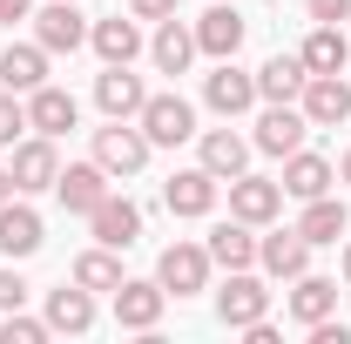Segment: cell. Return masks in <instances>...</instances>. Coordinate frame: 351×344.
<instances>
[{"instance_id": "cell-1", "label": "cell", "mask_w": 351, "mask_h": 344, "mask_svg": "<svg viewBox=\"0 0 351 344\" xmlns=\"http://www.w3.org/2000/svg\"><path fill=\"white\" fill-rule=\"evenodd\" d=\"M270 304H277V291H270L263 270H230L217 291V324L223 331H250L257 317H270Z\"/></svg>"}, {"instance_id": "cell-2", "label": "cell", "mask_w": 351, "mask_h": 344, "mask_svg": "<svg viewBox=\"0 0 351 344\" xmlns=\"http://www.w3.org/2000/svg\"><path fill=\"white\" fill-rule=\"evenodd\" d=\"M7 175H14V189L21 196H47L54 182H61V149H54V135H21L14 149H7Z\"/></svg>"}, {"instance_id": "cell-3", "label": "cell", "mask_w": 351, "mask_h": 344, "mask_svg": "<svg viewBox=\"0 0 351 344\" xmlns=\"http://www.w3.org/2000/svg\"><path fill=\"white\" fill-rule=\"evenodd\" d=\"M88 156H95L101 169L122 182V175H142V169H149V156H156V149H149L142 122H101V129H95V142H88Z\"/></svg>"}, {"instance_id": "cell-4", "label": "cell", "mask_w": 351, "mask_h": 344, "mask_svg": "<svg viewBox=\"0 0 351 344\" xmlns=\"http://www.w3.org/2000/svg\"><path fill=\"white\" fill-rule=\"evenodd\" d=\"M142 135H149V149H182V142H196V101H182V95H149L142 101Z\"/></svg>"}, {"instance_id": "cell-5", "label": "cell", "mask_w": 351, "mask_h": 344, "mask_svg": "<svg viewBox=\"0 0 351 344\" xmlns=\"http://www.w3.org/2000/svg\"><path fill=\"white\" fill-rule=\"evenodd\" d=\"M210 270H217V263H210V250H203V243L176 236L169 250L156 257V284H162L169 297H196V291H210Z\"/></svg>"}, {"instance_id": "cell-6", "label": "cell", "mask_w": 351, "mask_h": 344, "mask_svg": "<svg viewBox=\"0 0 351 344\" xmlns=\"http://www.w3.org/2000/svg\"><path fill=\"white\" fill-rule=\"evenodd\" d=\"M142 101H149V82L129 75V61H101V75H95V108H101V122H135Z\"/></svg>"}, {"instance_id": "cell-7", "label": "cell", "mask_w": 351, "mask_h": 344, "mask_svg": "<svg viewBox=\"0 0 351 344\" xmlns=\"http://www.w3.org/2000/svg\"><path fill=\"white\" fill-rule=\"evenodd\" d=\"M189 27H196V54H203V61H237V47H243V34H250V21H243L230 0H210Z\"/></svg>"}, {"instance_id": "cell-8", "label": "cell", "mask_w": 351, "mask_h": 344, "mask_svg": "<svg viewBox=\"0 0 351 344\" xmlns=\"http://www.w3.org/2000/svg\"><path fill=\"white\" fill-rule=\"evenodd\" d=\"M223 189H230V216H243V223H257V230H270V223L284 216V182H277V175L243 169V175H230Z\"/></svg>"}, {"instance_id": "cell-9", "label": "cell", "mask_w": 351, "mask_h": 344, "mask_svg": "<svg viewBox=\"0 0 351 344\" xmlns=\"http://www.w3.org/2000/svg\"><path fill=\"white\" fill-rule=\"evenodd\" d=\"M217 196H223V182L203 162L196 169H176L169 182H162V210L182 216V223H203V216H217Z\"/></svg>"}, {"instance_id": "cell-10", "label": "cell", "mask_w": 351, "mask_h": 344, "mask_svg": "<svg viewBox=\"0 0 351 344\" xmlns=\"http://www.w3.org/2000/svg\"><path fill=\"white\" fill-rule=\"evenodd\" d=\"M304 135H311V122H304V108H298V101H263L250 149H257V156H277V162H284L291 149H304Z\"/></svg>"}, {"instance_id": "cell-11", "label": "cell", "mask_w": 351, "mask_h": 344, "mask_svg": "<svg viewBox=\"0 0 351 344\" xmlns=\"http://www.w3.org/2000/svg\"><path fill=\"white\" fill-rule=\"evenodd\" d=\"M203 108H210V115H223V122L250 115V108H257V75H243L237 61H217V68L203 75Z\"/></svg>"}, {"instance_id": "cell-12", "label": "cell", "mask_w": 351, "mask_h": 344, "mask_svg": "<svg viewBox=\"0 0 351 344\" xmlns=\"http://www.w3.org/2000/svg\"><path fill=\"white\" fill-rule=\"evenodd\" d=\"M162 310H169V291H162L156 277H122V284H115V324H122V331H142V338H149V331L162 324Z\"/></svg>"}, {"instance_id": "cell-13", "label": "cell", "mask_w": 351, "mask_h": 344, "mask_svg": "<svg viewBox=\"0 0 351 344\" xmlns=\"http://www.w3.org/2000/svg\"><path fill=\"white\" fill-rule=\"evenodd\" d=\"M34 41H41L47 54H75V47H88L82 0H41V7H34Z\"/></svg>"}, {"instance_id": "cell-14", "label": "cell", "mask_w": 351, "mask_h": 344, "mask_svg": "<svg viewBox=\"0 0 351 344\" xmlns=\"http://www.w3.org/2000/svg\"><path fill=\"white\" fill-rule=\"evenodd\" d=\"M88 236H95V243H108V250H129V243H142V203L108 189V196L88 210Z\"/></svg>"}, {"instance_id": "cell-15", "label": "cell", "mask_w": 351, "mask_h": 344, "mask_svg": "<svg viewBox=\"0 0 351 344\" xmlns=\"http://www.w3.org/2000/svg\"><path fill=\"white\" fill-rule=\"evenodd\" d=\"M41 243H47L41 210H34L27 196H7V203H0V257H7V263H21V257H34Z\"/></svg>"}, {"instance_id": "cell-16", "label": "cell", "mask_w": 351, "mask_h": 344, "mask_svg": "<svg viewBox=\"0 0 351 344\" xmlns=\"http://www.w3.org/2000/svg\"><path fill=\"white\" fill-rule=\"evenodd\" d=\"M203 250H210L217 270H257V223H243V216H217L210 236H203Z\"/></svg>"}, {"instance_id": "cell-17", "label": "cell", "mask_w": 351, "mask_h": 344, "mask_svg": "<svg viewBox=\"0 0 351 344\" xmlns=\"http://www.w3.org/2000/svg\"><path fill=\"white\" fill-rule=\"evenodd\" d=\"M257 270L270 277V284H291V277L311 270V243L298 236V223H291V230L270 223V236H257Z\"/></svg>"}, {"instance_id": "cell-18", "label": "cell", "mask_w": 351, "mask_h": 344, "mask_svg": "<svg viewBox=\"0 0 351 344\" xmlns=\"http://www.w3.org/2000/svg\"><path fill=\"white\" fill-rule=\"evenodd\" d=\"M250 156H257V149H250V135H237L230 122H223V129H196V162L217 175V182L243 175V169H250Z\"/></svg>"}, {"instance_id": "cell-19", "label": "cell", "mask_w": 351, "mask_h": 344, "mask_svg": "<svg viewBox=\"0 0 351 344\" xmlns=\"http://www.w3.org/2000/svg\"><path fill=\"white\" fill-rule=\"evenodd\" d=\"M298 108H304L311 129H345L351 122V82L345 75H311L304 95H298Z\"/></svg>"}, {"instance_id": "cell-20", "label": "cell", "mask_w": 351, "mask_h": 344, "mask_svg": "<svg viewBox=\"0 0 351 344\" xmlns=\"http://www.w3.org/2000/svg\"><path fill=\"white\" fill-rule=\"evenodd\" d=\"M277 182H284V196H291V203H311V196H331L338 162H331V156H317V149H291Z\"/></svg>"}, {"instance_id": "cell-21", "label": "cell", "mask_w": 351, "mask_h": 344, "mask_svg": "<svg viewBox=\"0 0 351 344\" xmlns=\"http://www.w3.org/2000/svg\"><path fill=\"white\" fill-rule=\"evenodd\" d=\"M108 189H115V175L101 169L95 156H88V162H61V182H54V196H61V210H68V216H88Z\"/></svg>"}, {"instance_id": "cell-22", "label": "cell", "mask_w": 351, "mask_h": 344, "mask_svg": "<svg viewBox=\"0 0 351 344\" xmlns=\"http://www.w3.org/2000/svg\"><path fill=\"white\" fill-rule=\"evenodd\" d=\"M149 61H156V75H189L196 68V27L169 14V21H156V34H149Z\"/></svg>"}, {"instance_id": "cell-23", "label": "cell", "mask_w": 351, "mask_h": 344, "mask_svg": "<svg viewBox=\"0 0 351 344\" xmlns=\"http://www.w3.org/2000/svg\"><path fill=\"white\" fill-rule=\"evenodd\" d=\"M88 47H95L101 61H129V68H135V54H149L142 21H135L129 7H122V14H108V21H88Z\"/></svg>"}, {"instance_id": "cell-24", "label": "cell", "mask_w": 351, "mask_h": 344, "mask_svg": "<svg viewBox=\"0 0 351 344\" xmlns=\"http://www.w3.org/2000/svg\"><path fill=\"white\" fill-rule=\"evenodd\" d=\"M75 122H82V101H75L68 88L41 82L34 95H27V129H34V135H54V142H61V135L75 129Z\"/></svg>"}, {"instance_id": "cell-25", "label": "cell", "mask_w": 351, "mask_h": 344, "mask_svg": "<svg viewBox=\"0 0 351 344\" xmlns=\"http://www.w3.org/2000/svg\"><path fill=\"white\" fill-rule=\"evenodd\" d=\"M47 331H68V338H88L95 331V291H82L75 277L61 284V291H47Z\"/></svg>"}, {"instance_id": "cell-26", "label": "cell", "mask_w": 351, "mask_h": 344, "mask_svg": "<svg viewBox=\"0 0 351 344\" xmlns=\"http://www.w3.org/2000/svg\"><path fill=\"white\" fill-rule=\"evenodd\" d=\"M284 310L298 317V324H324V317H338V277H291V297H284Z\"/></svg>"}, {"instance_id": "cell-27", "label": "cell", "mask_w": 351, "mask_h": 344, "mask_svg": "<svg viewBox=\"0 0 351 344\" xmlns=\"http://www.w3.org/2000/svg\"><path fill=\"white\" fill-rule=\"evenodd\" d=\"M298 236H304L311 250H324V243L351 236V203H345V196H311L304 216H298Z\"/></svg>"}, {"instance_id": "cell-28", "label": "cell", "mask_w": 351, "mask_h": 344, "mask_svg": "<svg viewBox=\"0 0 351 344\" xmlns=\"http://www.w3.org/2000/svg\"><path fill=\"white\" fill-rule=\"evenodd\" d=\"M47 54L41 41H7V54H0V88H14V95H34V88L47 82Z\"/></svg>"}, {"instance_id": "cell-29", "label": "cell", "mask_w": 351, "mask_h": 344, "mask_svg": "<svg viewBox=\"0 0 351 344\" xmlns=\"http://www.w3.org/2000/svg\"><path fill=\"white\" fill-rule=\"evenodd\" d=\"M311 82V68H304V54H270L257 68V101H298Z\"/></svg>"}, {"instance_id": "cell-30", "label": "cell", "mask_w": 351, "mask_h": 344, "mask_svg": "<svg viewBox=\"0 0 351 344\" xmlns=\"http://www.w3.org/2000/svg\"><path fill=\"white\" fill-rule=\"evenodd\" d=\"M304 68L311 75H345L351 68V41H345V27H324V21H311V34H304Z\"/></svg>"}, {"instance_id": "cell-31", "label": "cell", "mask_w": 351, "mask_h": 344, "mask_svg": "<svg viewBox=\"0 0 351 344\" xmlns=\"http://www.w3.org/2000/svg\"><path fill=\"white\" fill-rule=\"evenodd\" d=\"M82 291H108L115 297V284H122V250H108V243H95V250H82L75 257V270H68Z\"/></svg>"}, {"instance_id": "cell-32", "label": "cell", "mask_w": 351, "mask_h": 344, "mask_svg": "<svg viewBox=\"0 0 351 344\" xmlns=\"http://www.w3.org/2000/svg\"><path fill=\"white\" fill-rule=\"evenodd\" d=\"M47 317H27V310H7L0 317V344H47Z\"/></svg>"}, {"instance_id": "cell-33", "label": "cell", "mask_w": 351, "mask_h": 344, "mask_svg": "<svg viewBox=\"0 0 351 344\" xmlns=\"http://www.w3.org/2000/svg\"><path fill=\"white\" fill-rule=\"evenodd\" d=\"M21 135H27V95L0 88V149H14Z\"/></svg>"}, {"instance_id": "cell-34", "label": "cell", "mask_w": 351, "mask_h": 344, "mask_svg": "<svg viewBox=\"0 0 351 344\" xmlns=\"http://www.w3.org/2000/svg\"><path fill=\"white\" fill-rule=\"evenodd\" d=\"M7 310H27V284H21L14 263H0V317H7Z\"/></svg>"}, {"instance_id": "cell-35", "label": "cell", "mask_w": 351, "mask_h": 344, "mask_svg": "<svg viewBox=\"0 0 351 344\" xmlns=\"http://www.w3.org/2000/svg\"><path fill=\"white\" fill-rule=\"evenodd\" d=\"M304 14H311V21H324V27H345V21H351V0H304Z\"/></svg>"}, {"instance_id": "cell-36", "label": "cell", "mask_w": 351, "mask_h": 344, "mask_svg": "<svg viewBox=\"0 0 351 344\" xmlns=\"http://www.w3.org/2000/svg\"><path fill=\"white\" fill-rule=\"evenodd\" d=\"M135 21H169V14H182V0H122Z\"/></svg>"}, {"instance_id": "cell-37", "label": "cell", "mask_w": 351, "mask_h": 344, "mask_svg": "<svg viewBox=\"0 0 351 344\" xmlns=\"http://www.w3.org/2000/svg\"><path fill=\"white\" fill-rule=\"evenodd\" d=\"M311 344H351V324L345 317H324V324H311Z\"/></svg>"}, {"instance_id": "cell-38", "label": "cell", "mask_w": 351, "mask_h": 344, "mask_svg": "<svg viewBox=\"0 0 351 344\" xmlns=\"http://www.w3.org/2000/svg\"><path fill=\"white\" fill-rule=\"evenodd\" d=\"M14 21H34V0H0V27H14Z\"/></svg>"}, {"instance_id": "cell-39", "label": "cell", "mask_w": 351, "mask_h": 344, "mask_svg": "<svg viewBox=\"0 0 351 344\" xmlns=\"http://www.w3.org/2000/svg\"><path fill=\"white\" fill-rule=\"evenodd\" d=\"M338 277H345V291H351V236H345V257H338Z\"/></svg>"}, {"instance_id": "cell-40", "label": "cell", "mask_w": 351, "mask_h": 344, "mask_svg": "<svg viewBox=\"0 0 351 344\" xmlns=\"http://www.w3.org/2000/svg\"><path fill=\"white\" fill-rule=\"evenodd\" d=\"M338 182H345V189H351V149H345V156H338Z\"/></svg>"}, {"instance_id": "cell-41", "label": "cell", "mask_w": 351, "mask_h": 344, "mask_svg": "<svg viewBox=\"0 0 351 344\" xmlns=\"http://www.w3.org/2000/svg\"><path fill=\"white\" fill-rule=\"evenodd\" d=\"M7 196H21V189H14V175L0 169V203H7Z\"/></svg>"}]
</instances>
